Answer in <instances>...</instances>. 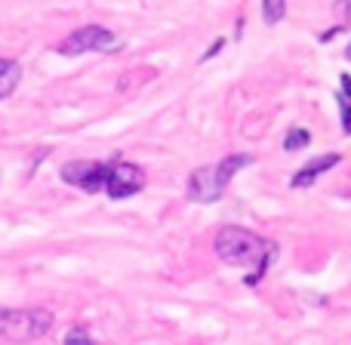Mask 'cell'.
<instances>
[{
	"instance_id": "1",
	"label": "cell",
	"mask_w": 351,
	"mask_h": 345,
	"mask_svg": "<svg viewBox=\"0 0 351 345\" xmlns=\"http://www.w3.org/2000/svg\"><path fill=\"white\" fill-rule=\"evenodd\" d=\"M213 247H216V256L225 265L247 268L250 274L243 278L247 287H259L268 268H271V262L278 259V243L265 241V237L253 235L250 228H241V225H225L216 235Z\"/></svg>"
},
{
	"instance_id": "2",
	"label": "cell",
	"mask_w": 351,
	"mask_h": 345,
	"mask_svg": "<svg viewBox=\"0 0 351 345\" xmlns=\"http://www.w3.org/2000/svg\"><path fill=\"white\" fill-rule=\"evenodd\" d=\"M56 318L49 309H3L0 305V340L3 342H37L53 330Z\"/></svg>"
},
{
	"instance_id": "3",
	"label": "cell",
	"mask_w": 351,
	"mask_h": 345,
	"mask_svg": "<svg viewBox=\"0 0 351 345\" xmlns=\"http://www.w3.org/2000/svg\"><path fill=\"white\" fill-rule=\"evenodd\" d=\"M121 47L114 31L102 28V25H80L74 28L65 40L59 43L62 56H84V53H105V49Z\"/></svg>"
},
{
	"instance_id": "4",
	"label": "cell",
	"mask_w": 351,
	"mask_h": 345,
	"mask_svg": "<svg viewBox=\"0 0 351 345\" xmlns=\"http://www.w3.org/2000/svg\"><path fill=\"white\" fill-rule=\"evenodd\" d=\"M108 173H111V160H68V164L59 170L65 185H74L86 194L105 191Z\"/></svg>"
},
{
	"instance_id": "5",
	"label": "cell",
	"mask_w": 351,
	"mask_h": 345,
	"mask_svg": "<svg viewBox=\"0 0 351 345\" xmlns=\"http://www.w3.org/2000/svg\"><path fill=\"white\" fill-rule=\"evenodd\" d=\"M145 188V173L142 167L130 164V160H111V173H108V185H105V194L111 200H127L133 194H139Z\"/></svg>"
},
{
	"instance_id": "6",
	"label": "cell",
	"mask_w": 351,
	"mask_h": 345,
	"mask_svg": "<svg viewBox=\"0 0 351 345\" xmlns=\"http://www.w3.org/2000/svg\"><path fill=\"white\" fill-rule=\"evenodd\" d=\"M185 191H188V200H194V204H216L225 194V185L219 182L216 167H197L188 176Z\"/></svg>"
},
{
	"instance_id": "7",
	"label": "cell",
	"mask_w": 351,
	"mask_h": 345,
	"mask_svg": "<svg viewBox=\"0 0 351 345\" xmlns=\"http://www.w3.org/2000/svg\"><path fill=\"white\" fill-rule=\"evenodd\" d=\"M342 164V154L339 152H330V154H317V158H311L308 164L302 167V170H296V176L290 179V188H308L315 185L317 179H321L327 170H333V167Z\"/></svg>"
},
{
	"instance_id": "8",
	"label": "cell",
	"mask_w": 351,
	"mask_h": 345,
	"mask_svg": "<svg viewBox=\"0 0 351 345\" xmlns=\"http://www.w3.org/2000/svg\"><path fill=\"white\" fill-rule=\"evenodd\" d=\"M19 80H22V65L16 59H0V102L16 93Z\"/></svg>"
},
{
	"instance_id": "9",
	"label": "cell",
	"mask_w": 351,
	"mask_h": 345,
	"mask_svg": "<svg viewBox=\"0 0 351 345\" xmlns=\"http://www.w3.org/2000/svg\"><path fill=\"white\" fill-rule=\"evenodd\" d=\"M311 145V133L305 127H290V133L284 136V152H302Z\"/></svg>"
},
{
	"instance_id": "10",
	"label": "cell",
	"mask_w": 351,
	"mask_h": 345,
	"mask_svg": "<svg viewBox=\"0 0 351 345\" xmlns=\"http://www.w3.org/2000/svg\"><path fill=\"white\" fill-rule=\"evenodd\" d=\"M287 16V0H262V22L280 25Z\"/></svg>"
},
{
	"instance_id": "11",
	"label": "cell",
	"mask_w": 351,
	"mask_h": 345,
	"mask_svg": "<svg viewBox=\"0 0 351 345\" xmlns=\"http://www.w3.org/2000/svg\"><path fill=\"white\" fill-rule=\"evenodd\" d=\"M65 345H102V342H96L90 336V330H86L84 324H77V327H71L65 333Z\"/></svg>"
},
{
	"instance_id": "12",
	"label": "cell",
	"mask_w": 351,
	"mask_h": 345,
	"mask_svg": "<svg viewBox=\"0 0 351 345\" xmlns=\"http://www.w3.org/2000/svg\"><path fill=\"white\" fill-rule=\"evenodd\" d=\"M336 102H339V115H342V133L351 136V99L336 93Z\"/></svg>"
},
{
	"instance_id": "13",
	"label": "cell",
	"mask_w": 351,
	"mask_h": 345,
	"mask_svg": "<svg viewBox=\"0 0 351 345\" xmlns=\"http://www.w3.org/2000/svg\"><path fill=\"white\" fill-rule=\"evenodd\" d=\"M222 47H225V37H219V40H216V43H210V49H206V53L200 56V62H210L213 56H219V53H222Z\"/></svg>"
},
{
	"instance_id": "14",
	"label": "cell",
	"mask_w": 351,
	"mask_h": 345,
	"mask_svg": "<svg viewBox=\"0 0 351 345\" xmlns=\"http://www.w3.org/2000/svg\"><path fill=\"white\" fill-rule=\"evenodd\" d=\"M336 12H339L346 22H351V0H336Z\"/></svg>"
},
{
	"instance_id": "15",
	"label": "cell",
	"mask_w": 351,
	"mask_h": 345,
	"mask_svg": "<svg viewBox=\"0 0 351 345\" xmlns=\"http://www.w3.org/2000/svg\"><path fill=\"white\" fill-rule=\"evenodd\" d=\"M342 31H346V28H342V25H336V28L324 31V34H321V43H330V40H333V37H336V34H342Z\"/></svg>"
},
{
	"instance_id": "16",
	"label": "cell",
	"mask_w": 351,
	"mask_h": 345,
	"mask_svg": "<svg viewBox=\"0 0 351 345\" xmlns=\"http://www.w3.org/2000/svg\"><path fill=\"white\" fill-rule=\"evenodd\" d=\"M346 56H348V59H351V43H348V47H346Z\"/></svg>"
}]
</instances>
